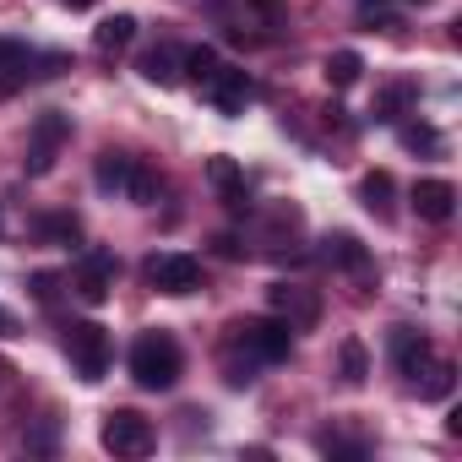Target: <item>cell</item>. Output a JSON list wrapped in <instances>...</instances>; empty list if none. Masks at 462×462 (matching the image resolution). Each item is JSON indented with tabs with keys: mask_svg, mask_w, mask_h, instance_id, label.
Returning <instances> with one entry per match:
<instances>
[{
	"mask_svg": "<svg viewBox=\"0 0 462 462\" xmlns=\"http://www.w3.org/2000/svg\"><path fill=\"white\" fill-rule=\"evenodd\" d=\"M0 337H17V321H12V310L0 305Z\"/></svg>",
	"mask_w": 462,
	"mask_h": 462,
	"instance_id": "cell-29",
	"label": "cell"
},
{
	"mask_svg": "<svg viewBox=\"0 0 462 462\" xmlns=\"http://www.w3.org/2000/svg\"><path fill=\"white\" fill-rule=\"evenodd\" d=\"M413 98H419V88H413V82H392V88L375 98V120H402V109H408Z\"/></svg>",
	"mask_w": 462,
	"mask_h": 462,
	"instance_id": "cell-23",
	"label": "cell"
},
{
	"mask_svg": "<svg viewBox=\"0 0 462 462\" xmlns=\"http://www.w3.org/2000/svg\"><path fill=\"white\" fill-rule=\"evenodd\" d=\"M359 201H365L375 217H392V174H386V169L365 174V180H359Z\"/></svg>",
	"mask_w": 462,
	"mask_h": 462,
	"instance_id": "cell-19",
	"label": "cell"
},
{
	"mask_svg": "<svg viewBox=\"0 0 462 462\" xmlns=\"http://www.w3.org/2000/svg\"><path fill=\"white\" fill-rule=\"evenodd\" d=\"M235 337L262 359V365H278V359H289V348H294V327L283 321V316H256V321H240L235 327Z\"/></svg>",
	"mask_w": 462,
	"mask_h": 462,
	"instance_id": "cell-5",
	"label": "cell"
},
{
	"mask_svg": "<svg viewBox=\"0 0 462 462\" xmlns=\"http://www.w3.org/2000/svg\"><path fill=\"white\" fill-rule=\"evenodd\" d=\"M180 370H185V354H180L174 332L152 327V332H142V337L131 343V381H136L142 392H169V386L180 381Z\"/></svg>",
	"mask_w": 462,
	"mask_h": 462,
	"instance_id": "cell-1",
	"label": "cell"
},
{
	"mask_svg": "<svg viewBox=\"0 0 462 462\" xmlns=\"http://www.w3.org/2000/svg\"><path fill=\"white\" fill-rule=\"evenodd\" d=\"M147 283H152L158 294L185 300V294H196V289H201V262H196V256H185V251H163V256H152V262H147Z\"/></svg>",
	"mask_w": 462,
	"mask_h": 462,
	"instance_id": "cell-6",
	"label": "cell"
},
{
	"mask_svg": "<svg viewBox=\"0 0 462 462\" xmlns=\"http://www.w3.org/2000/svg\"><path fill=\"white\" fill-rule=\"evenodd\" d=\"M321 245H327L321 256H327L332 267H343V273H354V278H365V273H370V251H365L354 235H327Z\"/></svg>",
	"mask_w": 462,
	"mask_h": 462,
	"instance_id": "cell-13",
	"label": "cell"
},
{
	"mask_svg": "<svg viewBox=\"0 0 462 462\" xmlns=\"http://www.w3.org/2000/svg\"><path fill=\"white\" fill-rule=\"evenodd\" d=\"M28 66V44L23 39H0V77L6 71H23Z\"/></svg>",
	"mask_w": 462,
	"mask_h": 462,
	"instance_id": "cell-26",
	"label": "cell"
},
{
	"mask_svg": "<svg viewBox=\"0 0 462 462\" xmlns=\"http://www.w3.org/2000/svg\"><path fill=\"white\" fill-rule=\"evenodd\" d=\"M109 289H115V256H109V251H93V256L82 262V273H77V300H82V305H104Z\"/></svg>",
	"mask_w": 462,
	"mask_h": 462,
	"instance_id": "cell-11",
	"label": "cell"
},
{
	"mask_svg": "<svg viewBox=\"0 0 462 462\" xmlns=\"http://www.w3.org/2000/svg\"><path fill=\"white\" fill-rule=\"evenodd\" d=\"M55 289H60V278H55V273H33V294H39L44 305L55 300Z\"/></svg>",
	"mask_w": 462,
	"mask_h": 462,
	"instance_id": "cell-28",
	"label": "cell"
},
{
	"mask_svg": "<svg viewBox=\"0 0 462 462\" xmlns=\"http://www.w3.org/2000/svg\"><path fill=\"white\" fill-rule=\"evenodd\" d=\"M256 365H262V359H256L235 332H228V343H223V381H228V386H251V381H256Z\"/></svg>",
	"mask_w": 462,
	"mask_h": 462,
	"instance_id": "cell-14",
	"label": "cell"
},
{
	"mask_svg": "<svg viewBox=\"0 0 462 462\" xmlns=\"http://www.w3.org/2000/svg\"><path fill=\"white\" fill-rule=\"evenodd\" d=\"M66 6H71V12H93V6H98V0H66Z\"/></svg>",
	"mask_w": 462,
	"mask_h": 462,
	"instance_id": "cell-30",
	"label": "cell"
},
{
	"mask_svg": "<svg viewBox=\"0 0 462 462\" xmlns=\"http://www.w3.org/2000/svg\"><path fill=\"white\" fill-rule=\"evenodd\" d=\"M207 180H212V190L228 201V212H245V207H251V196H245V169L228 158V152L207 158Z\"/></svg>",
	"mask_w": 462,
	"mask_h": 462,
	"instance_id": "cell-10",
	"label": "cell"
},
{
	"mask_svg": "<svg viewBox=\"0 0 462 462\" xmlns=\"http://www.w3.org/2000/svg\"><path fill=\"white\" fill-rule=\"evenodd\" d=\"M125 174H131V158H125V152H98L93 185H98L104 196H125Z\"/></svg>",
	"mask_w": 462,
	"mask_h": 462,
	"instance_id": "cell-18",
	"label": "cell"
},
{
	"mask_svg": "<svg viewBox=\"0 0 462 462\" xmlns=\"http://www.w3.org/2000/svg\"><path fill=\"white\" fill-rule=\"evenodd\" d=\"M125 196H131L136 207H152V201L163 196V174H158L152 163H142V158H131V174H125Z\"/></svg>",
	"mask_w": 462,
	"mask_h": 462,
	"instance_id": "cell-15",
	"label": "cell"
},
{
	"mask_svg": "<svg viewBox=\"0 0 462 462\" xmlns=\"http://www.w3.org/2000/svg\"><path fill=\"white\" fill-rule=\"evenodd\" d=\"M131 39H136V17H131V12H115V17H104V23H98V33H93V44H98L104 55H120Z\"/></svg>",
	"mask_w": 462,
	"mask_h": 462,
	"instance_id": "cell-16",
	"label": "cell"
},
{
	"mask_svg": "<svg viewBox=\"0 0 462 462\" xmlns=\"http://www.w3.org/2000/svg\"><path fill=\"white\" fill-rule=\"evenodd\" d=\"M365 375H370V354H365L359 337H348V343H343V381H348V386H365Z\"/></svg>",
	"mask_w": 462,
	"mask_h": 462,
	"instance_id": "cell-25",
	"label": "cell"
},
{
	"mask_svg": "<svg viewBox=\"0 0 462 462\" xmlns=\"http://www.w3.org/2000/svg\"><path fill=\"white\" fill-rule=\"evenodd\" d=\"M273 310H278L294 332H305V327H316L321 300H316L310 289H300V283H278V289H273Z\"/></svg>",
	"mask_w": 462,
	"mask_h": 462,
	"instance_id": "cell-9",
	"label": "cell"
},
{
	"mask_svg": "<svg viewBox=\"0 0 462 462\" xmlns=\"http://www.w3.org/2000/svg\"><path fill=\"white\" fill-rule=\"evenodd\" d=\"M201 93H207V104H212L217 115H240V109L256 98V82H251L245 71H228V66H217V71H212V82H207Z\"/></svg>",
	"mask_w": 462,
	"mask_h": 462,
	"instance_id": "cell-7",
	"label": "cell"
},
{
	"mask_svg": "<svg viewBox=\"0 0 462 462\" xmlns=\"http://www.w3.org/2000/svg\"><path fill=\"white\" fill-rule=\"evenodd\" d=\"M142 77L158 82V88H174V82H180V50H174V44L147 50V55H142Z\"/></svg>",
	"mask_w": 462,
	"mask_h": 462,
	"instance_id": "cell-17",
	"label": "cell"
},
{
	"mask_svg": "<svg viewBox=\"0 0 462 462\" xmlns=\"http://www.w3.org/2000/svg\"><path fill=\"white\" fill-rule=\"evenodd\" d=\"M0 235H6V212H0Z\"/></svg>",
	"mask_w": 462,
	"mask_h": 462,
	"instance_id": "cell-31",
	"label": "cell"
},
{
	"mask_svg": "<svg viewBox=\"0 0 462 462\" xmlns=\"http://www.w3.org/2000/svg\"><path fill=\"white\" fill-rule=\"evenodd\" d=\"M39 235H44L50 245H82V223H77L71 212H50V217L39 223Z\"/></svg>",
	"mask_w": 462,
	"mask_h": 462,
	"instance_id": "cell-22",
	"label": "cell"
},
{
	"mask_svg": "<svg viewBox=\"0 0 462 462\" xmlns=\"http://www.w3.org/2000/svg\"><path fill=\"white\" fill-rule=\"evenodd\" d=\"M359 71H365V60H359L354 50L327 55V82H332V88H354V82H359Z\"/></svg>",
	"mask_w": 462,
	"mask_h": 462,
	"instance_id": "cell-24",
	"label": "cell"
},
{
	"mask_svg": "<svg viewBox=\"0 0 462 462\" xmlns=\"http://www.w3.org/2000/svg\"><path fill=\"white\" fill-rule=\"evenodd\" d=\"M98 440H104V451H115V457H147V451L158 446L152 424H147L142 413H131V408H115V413L104 419Z\"/></svg>",
	"mask_w": 462,
	"mask_h": 462,
	"instance_id": "cell-4",
	"label": "cell"
},
{
	"mask_svg": "<svg viewBox=\"0 0 462 462\" xmlns=\"http://www.w3.org/2000/svg\"><path fill=\"white\" fill-rule=\"evenodd\" d=\"M365 6H381V0H365Z\"/></svg>",
	"mask_w": 462,
	"mask_h": 462,
	"instance_id": "cell-32",
	"label": "cell"
},
{
	"mask_svg": "<svg viewBox=\"0 0 462 462\" xmlns=\"http://www.w3.org/2000/svg\"><path fill=\"white\" fill-rule=\"evenodd\" d=\"M430 381H413L419 386V397H430V402H446L451 397V386H457V370L446 365V359H430V370H424Z\"/></svg>",
	"mask_w": 462,
	"mask_h": 462,
	"instance_id": "cell-21",
	"label": "cell"
},
{
	"mask_svg": "<svg viewBox=\"0 0 462 462\" xmlns=\"http://www.w3.org/2000/svg\"><path fill=\"white\" fill-rule=\"evenodd\" d=\"M408 201H413V212H419L424 223H451V212H457V185H451V180H419Z\"/></svg>",
	"mask_w": 462,
	"mask_h": 462,
	"instance_id": "cell-8",
	"label": "cell"
},
{
	"mask_svg": "<svg viewBox=\"0 0 462 462\" xmlns=\"http://www.w3.org/2000/svg\"><path fill=\"white\" fill-rule=\"evenodd\" d=\"M66 354H71V365H77L82 381H104V370L115 359V343H109V332L98 321H71L66 327Z\"/></svg>",
	"mask_w": 462,
	"mask_h": 462,
	"instance_id": "cell-2",
	"label": "cell"
},
{
	"mask_svg": "<svg viewBox=\"0 0 462 462\" xmlns=\"http://www.w3.org/2000/svg\"><path fill=\"white\" fill-rule=\"evenodd\" d=\"M212 71H217V50L196 44V50H185V55H180V77H190L196 88H207V82H212Z\"/></svg>",
	"mask_w": 462,
	"mask_h": 462,
	"instance_id": "cell-20",
	"label": "cell"
},
{
	"mask_svg": "<svg viewBox=\"0 0 462 462\" xmlns=\"http://www.w3.org/2000/svg\"><path fill=\"white\" fill-rule=\"evenodd\" d=\"M392 365H397L402 381H419L430 370V343L413 327H392Z\"/></svg>",
	"mask_w": 462,
	"mask_h": 462,
	"instance_id": "cell-12",
	"label": "cell"
},
{
	"mask_svg": "<svg viewBox=\"0 0 462 462\" xmlns=\"http://www.w3.org/2000/svg\"><path fill=\"white\" fill-rule=\"evenodd\" d=\"M66 142H71V115L44 109V115L33 120V131H28V158H23V169H28L33 180H39V174H50Z\"/></svg>",
	"mask_w": 462,
	"mask_h": 462,
	"instance_id": "cell-3",
	"label": "cell"
},
{
	"mask_svg": "<svg viewBox=\"0 0 462 462\" xmlns=\"http://www.w3.org/2000/svg\"><path fill=\"white\" fill-rule=\"evenodd\" d=\"M402 147H413V152H419V147H424V152H435V147H440V136H435L430 125H402Z\"/></svg>",
	"mask_w": 462,
	"mask_h": 462,
	"instance_id": "cell-27",
	"label": "cell"
}]
</instances>
